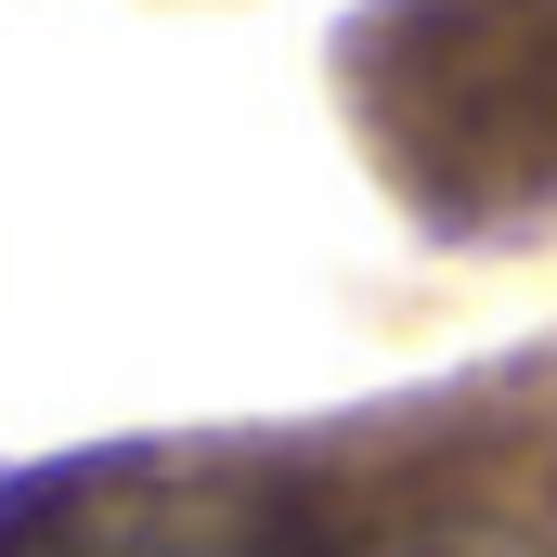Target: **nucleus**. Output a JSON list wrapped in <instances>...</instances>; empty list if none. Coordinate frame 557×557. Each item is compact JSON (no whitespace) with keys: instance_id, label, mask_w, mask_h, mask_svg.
Returning <instances> with one entry per match:
<instances>
[{"instance_id":"1","label":"nucleus","mask_w":557,"mask_h":557,"mask_svg":"<svg viewBox=\"0 0 557 557\" xmlns=\"http://www.w3.org/2000/svg\"><path fill=\"white\" fill-rule=\"evenodd\" d=\"M311 557H545V545L506 532V519H428V532H376V545H324L311 532Z\"/></svg>"}]
</instances>
